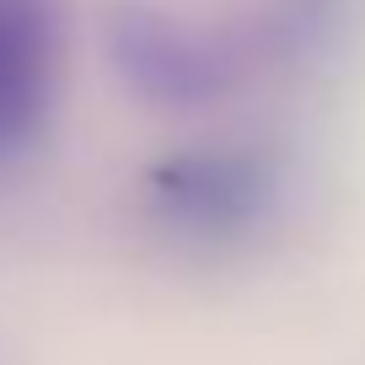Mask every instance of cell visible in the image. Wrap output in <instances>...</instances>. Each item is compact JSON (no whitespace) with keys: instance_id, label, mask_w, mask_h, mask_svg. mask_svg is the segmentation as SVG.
Here are the masks:
<instances>
[{"instance_id":"obj_4","label":"cell","mask_w":365,"mask_h":365,"mask_svg":"<svg viewBox=\"0 0 365 365\" xmlns=\"http://www.w3.org/2000/svg\"><path fill=\"white\" fill-rule=\"evenodd\" d=\"M365 0H269L263 6V54L285 70H317L344 48Z\"/></svg>"},{"instance_id":"obj_1","label":"cell","mask_w":365,"mask_h":365,"mask_svg":"<svg viewBox=\"0 0 365 365\" xmlns=\"http://www.w3.org/2000/svg\"><path fill=\"white\" fill-rule=\"evenodd\" d=\"M290 194V167L258 140H205L156 156L140 172L145 220L178 247L237 252L279 220Z\"/></svg>"},{"instance_id":"obj_3","label":"cell","mask_w":365,"mask_h":365,"mask_svg":"<svg viewBox=\"0 0 365 365\" xmlns=\"http://www.w3.org/2000/svg\"><path fill=\"white\" fill-rule=\"evenodd\" d=\"M59 6L0 0V167L22 161L54 118Z\"/></svg>"},{"instance_id":"obj_2","label":"cell","mask_w":365,"mask_h":365,"mask_svg":"<svg viewBox=\"0 0 365 365\" xmlns=\"http://www.w3.org/2000/svg\"><path fill=\"white\" fill-rule=\"evenodd\" d=\"M103 48L129 97L161 113H205L247 81V54L231 33L178 16L156 0H124L108 11Z\"/></svg>"}]
</instances>
